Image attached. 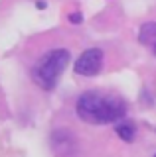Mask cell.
Returning a JSON list of instances; mask_svg holds the SVG:
<instances>
[{
  "label": "cell",
  "instance_id": "6da1fadb",
  "mask_svg": "<svg viewBox=\"0 0 156 157\" xmlns=\"http://www.w3.org/2000/svg\"><path fill=\"white\" fill-rule=\"evenodd\" d=\"M77 116L87 124H113L126 114V104L115 94L89 90L77 98Z\"/></svg>",
  "mask_w": 156,
  "mask_h": 157
},
{
  "label": "cell",
  "instance_id": "7a4b0ae2",
  "mask_svg": "<svg viewBox=\"0 0 156 157\" xmlns=\"http://www.w3.org/2000/svg\"><path fill=\"white\" fill-rule=\"evenodd\" d=\"M67 63H69V51L67 49H53V51L46 53L36 63V67L32 71V77L42 88L50 90V88L57 85L61 73L67 67Z\"/></svg>",
  "mask_w": 156,
  "mask_h": 157
},
{
  "label": "cell",
  "instance_id": "3957f363",
  "mask_svg": "<svg viewBox=\"0 0 156 157\" xmlns=\"http://www.w3.org/2000/svg\"><path fill=\"white\" fill-rule=\"evenodd\" d=\"M103 69V51L101 49H87L75 61V73L83 77H93Z\"/></svg>",
  "mask_w": 156,
  "mask_h": 157
},
{
  "label": "cell",
  "instance_id": "277c9868",
  "mask_svg": "<svg viewBox=\"0 0 156 157\" xmlns=\"http://www.w3.org/2000/svg\"><path fill=\"white\" fill-rule=\"evenodd\" d=\"M138 41L142 45L150 47V51L156 55V24L150 22V24H144L140 28V33H138Z\"/></svg>",
  "mask_w": 156,
  "mask_h": 157
},
{
  "label": "cell",
  "instance_id": "5b68a950",
  "mask_svg": "<svg viewBox=\"0 0 156 157\" xmlns=\"http://www.w3.org/2000/svg\"><path fill=\"white\" fill-rule=\"evenodd\" d=\"M117 134L123 137L125 141H133L134 140V126L129 124V122H123V124H117Z\"/></svg>",
  "mask_w": 156,
  "mask_h": 157
},
{
  "label": "cell",
  "instance_id": "8992f818",
  "mask_svg": "<svg viewBox=\"0 0 156 157\" xmlns=\"http://www.w3.org/2000/svg\"><path fill=\"white\" fill-rule=\"evenodd\" d=\"M71 22H81V16H79V14H73V16H71Z\"/></svg>",
  "mask_w": 156,
  "mask_h": 157
}]
</instances>
